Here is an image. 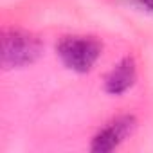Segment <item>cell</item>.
<instances>
[{
  "instance_id": "obj_1",
  "label": "cell",
  "mask_w": 153,
  "mask_h": 153,
  "mask_svg": "<svg viewBox=\"0 0 153 153\" xmlns=\"http://www.w3.org/2000/svg\"><path fill=\"white\" fill-rule=\"evenodd\" d=\"M63 63L78 72L88 70L99 56V45L90 38H65L58 49Z\"/></svg>"
},
{
  "instance_id": "obj_2",
  "label": "cell",
  "mask_w": 153,
  "mask_h": 153,
  "mask_svg": "<svg viewBox=\"0 0 153 153\" xmlns=\"http://www.w3.org/2000/svg\"><path fill=\"white\" fill-rule=\"evenodd\" d=\"M38 52H40V45L29 34L11 31L4 36L2 58H4V65H7V67L27 65V63L36 59Z\"/></svg>"
},
{
  "instance_id": "obj_3",
  "label": "cell",
  "mask_w": 153,
  "mask_h": 153,
  "mask_svg": "<svg viewBox=\"0 0 153 153\" xmlns=\"http://www.w3.org/2000/svg\"><path fill=\"white\" fill-rule=\"evenodd\" d=\"M131 128V119L130 117H124V119H119L115 123H112L108 128H105L92 142V149L94 151H112L121 140L123 137L130 131Z\"/></svg>"
},
{
  "instance_id": "obj_4",
  "label": "cell",
  "mask_w": 153,
  "mask_h": 153,
  "mask_svg": "<svg viewBox=\"0 0 153 153\" xmlns=\"http://www.w3.org/2000/svg\"><path fill=\"white\" fill-rule=\"evenodd\" d=\"M133 79H135L133 61L131 59H124L108 76V79H106V90L110 94H121V92H124L126 88L131 87Z\"/></svg>"
},
{
  "instance_id": "obj_5",
  "label": "cell",
  "mask_w": 153,
  "mask_h": 153,
  "mask_svg": "<svg viewBox=\"0 0 153 153\" xmlns=\"http://www.w3.org/2000/svg\"><path fill=\"white\" fill-rule=\"evenodd\" d=\"M131 2H135V4H139V6H142V7L149 9V11H153V0H131Z\"/></svg>"
}]
</instances>
